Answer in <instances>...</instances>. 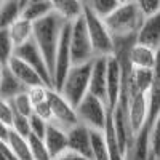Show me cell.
<instances>
[{"mask_svg":"<svg viewBox=\"0 0 160 160\" xmlns=\"http://www.w3.org/2000/svg\"><path fill=\"white\" fill-rule=\"evenodd\" d=\"M93 61L83 62V64H74L69 74L66 75L64 83L59 90V93L74 108H77V104L90 93V78H91V71H93Z\"/></svg>","mask_w":160,"mask_h":160,"instance_id":"3","label":"cell"},{"mask_svg":"<svg viewBox=\"0 0 160 160\" xmlns=\"http://www.w3.org/2000/svg\"><path fill=\"white\" fill-rule=\"evenodd\" d=\"M29 144H31V152H32L34 160H53L50 149H48V146H47L43 138H40L37 135H31Z\"/></svg>","mask_w":160,"mask_h":160,"instance_id":"27","label":"cell"},{"mask_svg":"<svg viewBox=\"0 0 160 160\" xmlns=\"http://www.w3.org/2000/svg\"><path fill=\"white\" fill-rule=\"evenodd\" d=\"M2 2H5V0H2Z\"/></svg>","mask_w":160,"mask_h":160,"instance_id":"40","label":"cell"},{"mask_svg":"<svg viewBox=\"0 0 160 160\" xmlns=\"http://www.w3.org/2000/svg\"><path fill=\"white\" fill-rule=\"evenodd\" d=\"M146 19V15L141 11L135 0H125L120 3L104 21L114 38H127L136 37L141 26Z\"/></svg>","mask_w":160,"mask_h":160,"instance_id":"2","label":"cell"},{"mask_svg":"<svg viewBox=\"0 0 160 160\" xmlns=\"http://www.w3.org/2000/svg\"><path fill=\"white\" fill-rule=\"evenodd\" d=\"M151 152L155 155L157 160H160V114L157 115L155 122L151 127Z\"/></svg>","mask_w":160,"mask_h":160,"instance_id":"30","label":"cell"},{"mask_svg":"<svg viewBox=\"0 0 160 160\" xmlns=\"http://www.w3.org/2000/svg\"><path fill=\"white\" fill-rule=\"evenodd\" d=\"M149 160H157V158H155V155H154L152 152H151V157H149Z\"/></svg>","mask_w":160,"mask_h":160,"instance_id":"38","label":"cell"},{"mask_svg":"<svg viewBox=\"0 0 160 160\" xmlns=\"http://www.w3.org/2000/svg\"><path fill=\"white\" fill-rule=\"evenodd\" d=\"M66 22L68 21H64L55 11L34 22V42L37 43L38 50L42 51V55L50 68L51 77H53V71H55V61H56V53L61 40V32Z\"/></svg>","mask_w":160,"mask_h":160,"instance_id":"1","label":"cell"},{"mask_svg":"<svg viewBox=\"0 0 160 160\" xmlns=\"http://www.w3.org/2000/svg\"><path fill=\"white\" fill-rule=\"evenodd\" d=\"M71 53H72V62L74 64H83L90 62L96 58L95 48H93L91 38L87 29L85 18H78L72 22L71 29Z\"/></svg>","mask_w":160,"mask_h":160,"instance_id":"6","label":"cell"},{"mask_svg":"<svg viewBox=\"0 0 160 160\" xmlns=\"http://www.w3.org/2000/svg\"><path fill=\"white\" fill-rule=\"evenodd\" d=\"M34 114L40 115L42 118H45V120H48V122H50V120H51V106H50V99L35 104V106H34Z\"/></svg>","mask_w":160,"mask_h":160,"instance_id":"35","label":"cell"},{"mask_svg":"<svg viewBox=\"0 0 160 160\" xmlns=\"http://www.w3.org/2000/svg\"><path fill=\"white\" fill-rule=\"evenodd\" d=\"M83 2L91 11H95L101 18H106L122 3V0H83Z\"/></svg>","mask_w":160,"mask_h":160,"instance_id":"26","label":"cell"},{"mask_svg":"<svg viewBox=\"0 0 160 160\" xmlns=\"http://www.w3.org/2000/svg\"><path fill=\"white\" fill-rule=\"evenodd\" d=\"M48 99H50V106H51V120L50 122L62 127L64 130H69L78 123V115H77L75 108L58 90L50 88Z\"/></svg>","mask_w":160,"mask_h":160,"instance_id":"8","label":"cell"},{"mask_svg":"<svg viewBox=\"0 0 160 160\" xmlns=\"http://www.w3.org/2000/svg\"><path fill=\"white\" fill-rule=\"evenodd\" d=\"M108 71H109V56H99L93 61V71L90 78V93L108 102Z\"/></svg>","mask_w":160,"mask_h":160,"instance_id":"11","label":"cell"},{"mask_svg":"<svg viewBox=\"0 0 160 160\" xmlns=\"http://www.w3.org/2000/svg\"><path fill=\"white\" fill-rule=\"evenodd\" d=\"M0 141L11 151V154L18 160H34L32 152H31L29 138L19 135V133L15 131L11 127L0 123Z\"/></svg>","mask_w":160,"mask_h":160,"instance_id":"10","label":"cell"},{"mask_svg":"<svg viewBox=\"0 0 160 160\" xmlns=\"http://www.w3.org/2000/svg\"><path fill=\"white\" fill-rule=\"evenodd\" d=\"M83 18L87 22V29H88V34L91 38L93 48H95L96 58L112 56L114 50H115V40L108 28V24H106L104 18L96 15L95 11H91L87 5H85V11H83Z\"/></svg>","mask_w":160,"mask_h":160,"instance_id":"4","label":"cell"},{"mask_svg":"<svg viewBox=\"0 0 160 160\" xmlns=\"http://www.w3.org/2000/svg\"><path fill=\"white\" fill-rule=\"evenodd\" d=\"M146 16L160 11V0H135Z\"/></svg>","mask_w":160,"mask_h":160,"instance_id":"34","label":"cell"},{"mask_svg":"<svg viewBox=\"0 0 160 160\" xmlns=\"http://www.w3.org/2000/svg\"><path fill=\"white\" fill-rule=\"evenodd\" d=\"M122 82H123L122 64L112 55L109 56V71H108V102L111 111L115 108L118 101L120 91H122Z\"/></svg>","mask_w":160,"mask_h":160,"instance_id":"15","label":"cell"},{"mask_svg":"<svg viewBox=\"0 0 160 160\" xmlns=\"http://www.w3.org/2000/svg\"><path fill=\"white\" fill-rule=\"evenodd\" d=\"M50 13H53V7L50 0H43V2H29L22 8V18L29 19L32 22L42 19L45 16H48Z\"/></svg>","mask_w":160,"mask_h":160,"instance_id":"23","label":"cell"},{"mask_svg":"<svg viewBox=\"0 0 160 160\" xmlns=\"http://www.w3.org/2000/svg\"><path fill=\"white\" fill-rule=\"evenodd\" d=\"M128 58L135 69H154L157 62V50L136 42L131 47Z\"/></svg>","mask_w":160,"mask_h":160,"instance_id":"18","label":"cell"},{"mask_svg":"<svg viewBox=\"0 0 160 160\" xmlns=\"http://www.w3.org/2000/svg\"><path fill=\"white\" fill-rule=\"evenodd\" d=\"M15 115H16V112L13 109L11 102L7 99H0V123L11 127L13 120H15Z\"/></svg>","mask_w":160,"mask_h":160,"instance_id":"32","label":"cell"},{"mask_svg":"<svg viewBox=\"0 0 160 160\" xmlns=\"http://www.w3.org/2000/svg\"><path fill=\"white\" fill-rule=\"evenodd\" d=\"M136 42L154 50L160 48V11L146 16L141 29L136 35Z\"/></svg>","mask_w":160,"mask_h":160,"instance_id":"14","label":"cell"},{"mask_svg":"<svg viewBox=\"0 0 160 160\" xmlns=\"http://www.w3.org/2000/svg\"><path fill=\"white\" fill-rule=\"evenodd\" d=\"M122 2H125V0H122Z\"/></svg>","mask_w":160,"mask_h":160,"instance_id":"41","label":"cell"},{"mask_svg":"<svg viewBox=\"0 0 160 160\" xmlns=\"http://www.w3.org/2000/svg\"><path fill=\"white\" fill-rule=\"evenodd\" d=\"M53 160H88V158L83 157V155H80V154H77V152H74V151H71V149H68L66 152L59 154L58 157H55Z\"/></svg>","mask_w":160,"mask_h":160,"instance_id":"36","label":"cell"},{"mask_svg":"<svg viewBox=\"0 0 160 160\" xmlns=\"http://www.w3.org/2000/svg\"><path fill=\"white\" fill-rule=\"evenodd\" d=\"M13 109H15L16 114H21V115H26V117H31L34 114V102L29 96L28 90H26L24 93H21V95L15 96L13 99H10Z\"/></svg>","mask_w":160,"mask_h":160,"instance_id":"28","label":"cell"},{"mask_svg":"<svg viewBox=\"0 0 160 160\" xmlns=\"http://www.w3.org/2000/svg\"><path fill=\"white\" fill-rule=\"evenodd\" d=\"M7 29H8L10 37H11L13 42H15L16 47H19V45H22V43H26V42H29V40L34 38V22L22 18V16L19 19H16Z\"/></svg>","mask_w":160,"mask_h":160,"instance_id":"21","label":"cell"},{"mask_svg":"<svg viewBox=\"0 0 160 160\" xmlns=\"http://www.w3.org/2000/svg\"><path fill=\"white\" fill-rule=\"evenodd\" d=\"M68 138L71 151L87 157L88 160H93V138H91V130L87 125L78 122L77 125L69 128Z\"/></svg>","mask_w":160,"mask_h":160,"instance_id":"12","label":"cell"},{"mask_svg":"<svg viewBox=\"0 0 160 160\" xmlns=\"http://www.w3.org/2000/svg\"><path fill=\"white\" fill-rule=\"evenodd\" d=\"M71 29H72V22H66L61 32V40L56 53L55 71H53V88L58 91L61 90L66 75L69 74L71 68L74 66L72 53H71Z\"/></svg>","mask_w":160,"mask_h":160,"instance_id":"7","label":"cell"},{"mask_svg":"<svg viewBox=\"0 0 160 160\" xmlns=\"http://www.w3.org/2000/svg\"><path fill=\"white\" fill-rule=\"evenodd\" d=\"M5 64L11 69V72L21 80L22 85H26L28 88H32V87H37V85H47L45 80L40 77V74L32 68V66H29L28 62L22 61L21 58H18L16 55H13Z\"/></svg>","mask_w":160,"mask_h":160,"instance_id":"13","label":"cell"},{"mask_svg":"<svg viewBox=\"0 0 160 160\" xmlns=\"http://www.w3.org/2000/svg\"><path fill=\"white\" fill-rule=\"evenodd\" d=\"M29 2H31V0H19V3H21V7H22V8H24L26 5H28Z\"/></svg>","mask_w":160,"mask_h":160,"instance_id":"37","label":"cell"},{"mask_svg":"<svg viewBox=\"0 0 160 160\" xmlns=\"http://www.w3.org/2000/svg\"><path fill=\"white\" fill-rule=\"evenodd\" d=\"M77 115H78V122L87 125L90 130H96V131H104L106 125L109 120V114L111 109L102 99H99L98 96L88 95L77 104Z\"/></svg>","mask_w":160,"mask_h":160,"instance_id":"5","label":"cell"},{"mask_svg":"<svg viewBox=\"0 0 160 160\" xmlns=\"http://www.w3.org/2000/svg\"><path fill=\"white\" fill-rule=\"evenodd\" d=\"M11 128L15 130V131H18L19 135L29 138V136L32 135V130H31V117L16 114V115H15V120H13Z\"/></svg>","mask_w":160,"mask_h":160,"instance_id":"31","label":"cell"},{"mask_svg":"<svg viewBox=\"0 0 160 160\" xmlns=\"http://www.w3.org/2000/svg\"><path fill=\"white\" fill-rule=\"evenodd\" d=\"M43 139H45V142L48 146L50 154H51L53 158L69 149L68 130H64L62 127L53 123V122H48V128H47V133H45Z\"/></svg>","mask_w":160,"mask_h":160,"instance_id":"17","label":"cell"},{"mask_svg":"<svg viewBox=\"0 0 160 160\" xmlns=\"http://www.w3.org/2000/svg\"><path fill=\"white\" fill-rule=\"evenodd\" d=\"M151 127L146 125L138 135L133 146L127 151L125 160H149L151 157Z\"/></svg>","mask_w":160,"mask_h":160,"instance_id":"20","label":"cell"},{"mask_svg":"<svg viewBox=\"0 0 160 160\" xmlns=\"http://www.w3.org/2000/svg\"><path fill=\"white\" fill-rule=\"evenodd\" d=\"M48 128V120L42 118L37 114L31 115V130H32V135H37L40 138H45V133Z\"/></svg>","mask_w":160,"mask_h":160,"instance_id":"33","label":"cell"},{"mask_svg":"<svg viewBox=\"0 0 160 160\" xmlns=\"http://www.w3.org/2000/svg\"><path fill=\"white\" fill-rule=\"evenodd\" d=\"M91 138H93V160H111L104 131L91 130Z\"/></svg>","mask_w":160,"mask_h":160,"instance_id":"25","label":"cell"},{"mask_svg":"<svg viewBox=\"0 0 160 160\" xmlns=\"http://www.w3.org/2000/svg\"><path fill=\"white\" fill-rule=\"evenodd\" d=\"M50 2L53 11L68 22H74L75 19L83 16V11H85L83 0H50Z\"/></svg>","mask_w":160,"mask_h":160,"instance_id":"19","label":"cell"},{"mask_svg":"<svg viewBox=\"0 0 160 160\" xmlns=\"http://www.w3.org/2000/svg\"><path fill=\"white\" fill-rule=\"evenodd\" d=\"M31 2H43V0H31Z\"/></svg>","mask_w":160,"mask_h":160,"instance_id":"39","label":"cell"},{"mask_svg":"<svg viewBox=\"0 0 160 160\" xmlns=\"http://www.w3.org/2000/svg\"><path fill=\"white\" fill-rule=\"evenodd\" d=\"M154 78H155L154 69H135L133 68L131 82L136 87L138 91H142V93H148L149 95V91L154 85Z\"/></svg>","mask_w":160,"mask_h":160,"instance_id":"24","label":"cell"},{"mask_svg":"<svg viewBox=\"0 0 160 160\" xmlns=\"http://www.w3.org/2000/svg\"><path fill=\"white\" fill-rule=\"evenodd\" d=\"M22 15V7L19 0H5L0 7V28H10Z\"/></svg>","mask_w":160,"mask_h":160,"instance_id":"22","label":"cell"},{"mask_svg":"<svg viewBox=\"0 0 160 160\" xmlns=\"http://www.w3.org/2000/svg\"><path fill=\"white\" fill-rule=\"evenodd\" d=\"M28 90L21 80L11 72L7 64H0V99H13Z\"/></svg>","mask_w":160,"mask_h":160,"instance_id":"16","label":"cell"},{"mask_svg":"<svg viewBox=\"0 0 160 160\" xmlns=\"http://www.w3.org/2000/svg\"><path fill=\"white\" fill-rule=\"evenodd\" d=\"M16 45L11 40L10 32L7 28H0V53H2V61L0 64H5L13 55H15Z\"/></svg>","mask_w":160,"mask_h":160,"instance_id":"29","label":"cell"},{"mask_svg":"<svg viewBox=\"0 0 160 160\" xmlns=\"http://www.w3.org/2000/svg\"><path fill=\"white\" fill-rule=\"evenodd\" d=\"M15 55L18 58H21L22 61H26L29 66H32V68L40 74V77L45 80V83L53 88V77H51L50 68H48L43 55H42V51L38 50L37 43L34 42V38L29 40V42H26V43H22V45H19V47H16Z\"/></svg>","mask_w":160,"mask_h":160,"instance_id":"9","label":"cell"}]
</instances>
